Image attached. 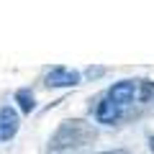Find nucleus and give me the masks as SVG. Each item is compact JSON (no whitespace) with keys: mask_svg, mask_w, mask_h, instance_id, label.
<instances>
[{"mask_svg":"<svg viewBox=\"0 0 154 154\" xmlns=\"http://www.w3.org/2000/svg\"><path fill=\"white\" fill-rule=\"evenodd\" d=\"M21 128V116H18L16 108L11 105H3L0 108V141H11L13 136Z\"/></svg>","mask_w":154,"mask_h":154,"instance_id":"1","label":"nucleus"},{"mask_svg":"<svg viewBox=\"0 0 154 154\" xmlns=\"http://www.w3.org/2000/svg\"><path fill=\"white\" fill-rule=\"evenodd\" d=\"M134 98H136V82H134V80H121V82H116L113 88L108 90V100L116 103L118 108L128 105Z\"/></svg>","mask_w":154,"mask_h":154,"instance_id":"2","label":"nucleus"},{"mask_svg":"<svg viewBox=\"0 0 154 154\" xmlns=\"http://www.w3.org/2000/svg\"><path fill=\"white\" fill-rule=\"evenodd\" d=\"M46 85L49 88H75L80 85V72L67 69V67H54L46 75Z\"/></svg>","mask_w":154,"mask_h":154,"instance_id":"3","label":"nucleus"},{"mask_svg":"<svg viewBox=\"0 0 154 154\" xmlns=\"http://www.w3.org/2000/svg\"><path fill=\"white\" fill-rule=\"evenodd\" d=\"M95 118H98V123L110 126V123H116L118 118H121V108H118L116 103H110L108 98H103L98 103V108H95Z\"/></svg>","mask_w":154,"mask_h":154,"instance_id":"4","label":"nucleus"},{"mask_svg":"<svg viewBox=\"0 0 154 154\" xmlns=\"http://www.w3.org/2000/svg\"><path fill=\"white\" fill-rule=\"evenodd\" d=\"M16 103H18V108H21V113H26V116L36 108V100H33L31 90H18L16 93Z\"/></svg>","mask_w":154,"mask_h":154,"instance_id":"5","label":"nucleus"},{"mask_svg":"<svg viewBox=\"0 0 154 154\" xmlns=\"http://www.w3.org/2000/svg\"><path fill=\"white\" fill-rule=\"evenodd\" d=\"M154 95V82L152 80H139L136 82V98L139 100H149Z\"/></svg>","mask_w":154,"mask_h":154,"instance_id":"6","label":"nucleus"},{"mask_svg":"<svg viewBox=\"0 0 154 154\" xmlns=\"http://www.w3.org/2000/svg\"><path fill=\"white\" fill-rule=\"evenodd\" d=\"M98 75H103V69H100V67H95V69L90 67V69H88V77H98Z\"/></svg>","mask_w":154,"mask_h":154,"instance_id":"7","label":"nucleus"},{"mask_svg":"<svg viewBox=\"0 0 154 154\" xmlns=\"http://www.w3.org/2000/svg\"><path fill=\"white\" fill-rule=\"evenodd\" d=\"M149 149H152V152H154V136L149 139Z\"/></svg>","mask_w":154,"mask_h":154,"instance_id":"8","label":"nucleus"},{"mask_svg":"<svg viewBox=\"0 0 154 154\" xmlns=\"http://www.w3.org/2000/svg\"><path fill=\"white\" fill-rule=\"evenodd\" d=\"M103 154H126V152H121V149H118V152H103Z\"/></svg>","mask_w":154,"mask_h":154,"instance_id":"9","label":"nucleus"}]
</instances>
